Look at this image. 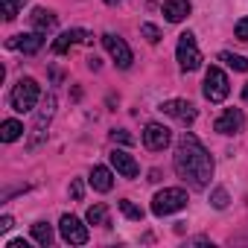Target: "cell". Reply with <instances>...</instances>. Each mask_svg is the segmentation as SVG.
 <instances>
[{"label":"cell","instance_id":"1","mask_svg":"<svg viewBox=\"0 0 248 248\" xmlns=\"http://www.w3.org/2000/svg\"><path fill=\"white\" fill-rule=\"evenodd\" d=\"M175 172L178 178H184L193 190H204L210 184V175H213V158L207 155V149L199 143L196 135H184L175 146Z\"/></svg>","mask_w":248,"mask_h":248},{"label":"cell","instance_id":"2","mask_svg":"<svg viewBox=\"0 0 248 248\" xmlns=\"http://www.w3.org/2000/svg\"><path fill=\"white\" fill-rule=\"evenodd\" d=\"M38 96H41L38 82H35V79H21V82L12 88L9 102H12V108H15L18 114H27V111H32V108H35Z\"/></svg>","mask_w":248,"mask_h":248},{"label":"cell","instance_id":"3","mask_svg":"<svg viewBox=\"0 0 248 248\" xmlns=\"http://www.w3.org/2000/svg\"><path fill=\"white\" fill-rule=\"evenodd\" d=\"M184 204H187V193H184L181 187H167V190L155 193V199H152V213H155V216H170V213L181 210Z\"/></svg>","mask_w":248,"mask_h":248},{"label":"cell","instance_id":"4","mask_svg":"<svg viewBox=\"0 0 248 248\" xmlns=\"http://www.w3.org/2000/svg\"><path fill=\"white\" fill-rule=\"evenodd\" d=\"M175 56H178L181 70H187V73L202 67V53H199V44H196V35H193V32H181V35H178Z\"/></svg>","mask_w":248,"mask_h":248},{"label":"cell","instance_id":"5","mask_svg":"<svg viewBox=\"0 0 248 248\" xmlns=\"http://www.w3.org/2000/svg\"><path fill=\"white\" fill-rule=\"evenodd\" d=\"M204 96L210 99V102H222L228 93H231V85H228V76H225V70L222 67H207V73H204Z\"/></svg>","mask_w":248,"mask_h":248},{"label":"cell","instance_id":"6","mask_svg":"<svg viewBox=\"0 0 248 248\" xmlns=\"http://www.w3.org/2000/svg\"><path fill=\"white\" fill-rule=\"evenodd\" d=\"M102 44H105V50H108V56L114 59V64L117 67H123V70H126V67H132V50H129V44L126 41H123L120 35H114V32H105L102 35Z\"/></svg>","mask_w":248,"mask_h":248},{"label":"cell","instance_id":"7","mask_svg":"<svg viewBox=\"0 0 248 248\" xmlns=\"http://www.w3.org/2000/svg\"><path fill=\"white\" fill-rule=\"evenodd\" d=\"M59 231H62V239L70 242V245H85V242H88V228H85L76 216H70V213L62 216Z\"/></svg>","mask_w":248,"mask_h":248},{"label":"cell","instance_id":"8","mask_svg":"<svg viewBox=\"0 0 248 248\" xmlns=\"http://www.w3.org/2000/svg\"><path fill=\"white\" fill-rule=\"evenodd\" d=\"M242 126H245V114H242L239 108L222 111V114L216 117V123H213V129H216L219 135H236V132H242Z\"/></svg>","mask_w":248,"mask_h":248},{"label":"cell","instance_id":"9","mask_svg":"<svg viewBox=\"0 0 248 248\" xmlns=\"http://www.w3.org/2000/svg\"><path fill=\"white\" fill-rule=\"evenodd\" d=\"M170 140H172V135H170V129H167V126H161V123H149L146 132H143V143H146V149H152V152L167 149V146H170Z\"/></svg>","mask_w":248,"mask_h":248},{"label":"cell","instance_id":"10","mask_svg":"<svg viewBox=\"0 0 248 248\" xmlns=\"http://www.w3.org/2000/svg\"><path fill=\"white\" fill-rule=\"evenodd\" d=\"M161 111H164V114H170L172 120L184 123V126H190V123L196 120V105H193V102H187V99H170V102H164V105H161Z\"/></svg>","mask_w":248,"mask_h":248},{"label":"cell","instance_id":"11","mask_svg":"<svg viewBox=\"0 0 248 248\" xmlns=\"http://www.w3.org/2000/svg\"><path fill=\"white\" fill-rule=\"evenodd\" d=\"M111 167H114L123 178H135V175L140 172L138 161H135L129 152H123V149H114V152H111Z\"/></svg>","mask_w":248,"mask_h":248},{"label":"cell","instance_id":"12","mask_svg":"<svg viewBox=\"0 0 248 248\" xmlns=\"http://www.w3.org/2000/svg\"><path fill=\"white\" fill-rule=\"evenodd\" d=\"M79 41H82V44H91V35H88L85 30H70V32H62V35L53 41V53H59V56H62V53H67V50H70L73 44H79Z\"/></svg>","mask_w":248,"mask_h":248},{"label":"cell","instance_id":"13","mask_svg":"<svg viewBox=\"0 0 248 248\" xmlns=\"http://www.w3.org/2000/svg\"><path fill=\"white\" fill-rule=\"evenodd\" d=\"M9 47H15V50H21V53L32 56V53H38V50L44 47V32H27V35H15V38L9 41Z\"/></svg>","mask_w":248,"mask_h":248},{"label":"cell","instance_id":"14","mask_svg":"<svg viewBox=\"0 0 248 248\" xmlns=\"http://www.w3.org/2000/svg\"><path fill=\"white\" fill-rule=\"evenodd\" d=\"M190 0H167L164 3V15H167V21H172V24H181L187 15H190Z\"/></svg>","mask_w":248,"mask_h":248},{"label":"cell","instance_id":"15","mask_svg":"<svg viewBox=\"0 0 248 248\" xmlns=\"http://www.w3.org/2000/svg\"><path fill=\"white\" fill-rule=\"evenodd\" d=\"M88 181H91V187H93V190H99V193H108V190L114 187V175H111V170H108V167H93Z\"/></svg>","mask_w":248,"mask_h":248},{"label":"cell","instance_id":"16","mask_svg":"<svg viewBox=\"0 0 248 248\" xmlns=\"http://www.w3.org/2000/svg\"><path fill=\"white\" fill-rule=\"evenodd\" d=\"M32 27H35V32H50L53 27H56V15L53 12H47V9H35L32 12Z\"/></svg>","mask_w":248,"mask_h":248},{"label":"cell","instance_id":"17","mask_svg":"<svg viewBox=\"0 0 248 248\" xmlns=\"http://www.w3.org/2000/svg\"><path fill=\"white\" fill-rule=\"evenodd\" d=\"M53 108H56V96L50 93V96L44 99V105H41V114H38V120H35V135H38V138L44 135V126L50 123V117H53Z\"/></svg>","mask_w":248,"mask_h":248},{"label":"cell","instance_id":"18","mask_svg":"<svg viewBox=\"0 0 248 248\" xmlns=\"http://www.w3.org/2000/svg\"><path fill=\"white\" fill-rule=\"evenodd\" d=\"M24 135V126L18 120H3V126H0V140L3 143H12V140H18Z\"/></svg>","mask_w":248,"mask_h":248},{"label":"cell","instance_id":"19","mask_svg":"<svg viewBox=\"0 0 248 248\" xmlns=\"http://www.w3.org/2000/svg\"><path fill=\"white\" fill-rule=\"evenodd\" d=\"M32 239H35L38 245H50V242H53V228H50L47 222H35V225H32Z\"/></svg>","mask_w":248,"mask_h":248},{"label":"cell","instance_id":"20","mask_svg":"<svg viewBox=\"0 0 248 248\" xmlns=\"http://www.w3.org/2000/svg\"><path fill=\"white\" fill-rule=\"evenodd\" d=\"M88 222H91V225H108V210H105V204H91V207H88Z\"/></svg>","mask_w":248,"mask_h":248},{"label":"cell","instance_id":"21","mask_svg":"<svg viewBox=\"0 0 248 248\" xmlns=\"http://www.w3.org/2000/svg\"><path fill=\"white\" fill-rule=\"evenodd\" d=\"M228 67H233V70H239V73H245L248 70V59H242V56H233V53H222L219 56Z\"/></svg>","mask_w":248,"mask_h":248},{"label":"cell","instance_id":"22","mask_svg":"<svg viewBox=\"0 0 248 248\" xmlns=\"http://www.w3.org/2000/svg\"><path fill=\"white\" fill-rule=\"evenodd\" d=\"M21 6H24V0H3V18L6 21H15L18 12H21Z\"/></svg>","mask_w":248,"mask_h":248},{"label":"cell","instance_id":"23","mask_svg":"<svg viewBox=\"0 0 248 248\" xmlns=\"http://www.w3.org/2000/svg\"><path fill=\"white\" fill-rule=\"evenodd\" d=\"M120 210H123V213H126L129 219H135V222H140V219H143V210H140L138 204H132L129 199H123V202H120Z\"/></svg>","mask_w":248,"mask_h":248},{"label":"cell","instance_id":"24","mask_svg":"<svg viewBox=\"0 0 248 248\" xmlns=\"http://www.w3.org/2000/svg\"><path fill=\"white\" fill-rule=\"evenodd\" d=\"M140 32L146 35V41H149V44H158V41H161V30H158L155 24H143V27H140Z\"/></svg>","mask_w":248,"mask_h":248},{"label":"cell","instance_id":"25","mask_svg":"<svg viewBox=\"0 0 248 248\" xmlns=\"http://www.w3.org/2000/svg\"><path fill=\"white\" fill-rule=\"evenodd\" d=\"M233 35H236L239 41H248V18L236 21V27H233Z\"/></svg>","mask_w":248,"mask_h":248},{"label":"cell","instance_id":"26","mask_svg":"<svg viewBox=\"0 0 248 248\" xmlns=\"http://www.w3.org/2000/svg\"><path fill=\"white\" fill-rule=\"evenodd\" d=\"M225 204H228V193H225V190H216V193H213V207L222 210Z\"/></svg>","mask_w":248,"mask_h":248},{"label":"cell","instance_id":"27","mask_svg":"<svg viewBox=\"0 0 248 248\" xmlns=\"http://www.w3.org/2000/svg\"><path fill=\"white\" fill-rule=\"evenodd\" d=\"M111 138H114V140H120V143H132V140H135V138H132L129 132H114Z\"/></svg>","mask_w":248,"mask_h":248},{"label":"cell","instance_id":"28","mask_svg":"<svg viewBox=\"0 0 248 248\" xmlns=\"http://www.w3.org/2000/svg\"><path fill=\"white\" fill-rule=\"evenodd\" d=\"M70 196H73V199H82V181H73V184H70Z\"/></svg>","mask_w":248,"mask_h":248},{"label":"cell","instance_id":"29","mask_svg":"<svg viewBox=\"0 0 248 248\" xmlns=\"http://www.w3.org/2000/svg\"><path fill=\"white\" fill-rule=\"evenodd\" d=\"M12 228V216H3V219H0V231H9Z\"/></svg>","mask_w":248,"mask_h":248},{"label":"cell","instance_id":"30","mask_svg":"<svg viewBox=\"0 0 248 248\" xmlns=\"http://www.w3.org/2000/svg\"><path fill=\"white\" fill-rule=\"evenodd\" d=\"M9 248H27V242H24V239H12Z\"/></svg>","mask_w":248,"mask_h":248},{"label":"cell","instance_id":"31","mask_svg":"<svg viewBox=\"0 0 248 248\" xmlns=\"http://www.w3.org/2000/svg\"><path fill=\"white\" fill-rule=\"evenodd\" d=\"M242 99H245V102H248V85H245V88H242Z\"/></svg>","mask_w":248,"mask_h":248},{"label":"cell","instance_id":"32","mask_svg":"<svg viewBox=\"0 0 248 248\" xmlns=\"http://www.w3.org/2000/svg\"><path fill=\"white\" fill-rule=\"evenodd\" d=\"M105 3H111V6H114V3H120V0H105Z\"/></svg>","mask_w":248,"mask_h":248}]
</instances>
